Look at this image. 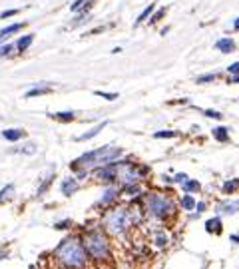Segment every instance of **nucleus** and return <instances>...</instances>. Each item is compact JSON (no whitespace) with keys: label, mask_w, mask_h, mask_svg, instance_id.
Here are the masks:
<instances>
[{"label":"nucleus","mask_w":239,"mask_h":269,"mask_svg":"<svg viewBox=\"0 0 239 269\" xmlns=\"http://www.w3.org/2000/svg\"><path fill=\"white\" fill-rule=\"evenodd\" d=\"M122 147H116L112 144L104 146V147H98V149H92V152H86L82 154L78 160L70 162V170L76 173L78 179H84L90 171H94L96 168L104 166V164H112V162H118L122 158Z\"/></svg>","instance_id":"1"},{"label":"nucleus","mask_w":239,"mask_h":269,"mask_svg":"<svg viewBox=\"0 0 239 269\" xmlns=\"http://www.w3.org/2000/svg\"><path fill=\"white\" fill-rule=\"evenodd\" d=\"M54 257L58 259L60 265H66V267H84L88 263V255L82 245V239L76 235L64 237L54 249Z\"/></svg>","instance_id":"2"},{"label":"nucleus","mask_w":239,"mask_h":269,"mask_svg":"<svg viewBox=\"0 0 239 269\" xmlns=\"http://www.w3.org/2000/svg\"><path fill=\"white\" fill-rule=\"evenodd\" d=\"M130 225H132V220L128 214V207L110 205L108 212L102 216V227H104L106 235H110V237H124L128 233Z\"/></svg>","instance_id":"3"},{"label":"nucleus","mask_w":239,"mask_h":269,"mask_svg":"<svg viewBox=\"0 0 239 269\" xmlns=\"http://www.w3.org/2000/svg\"><path fill=\"white\" fill-rule=\"evenodd\" d=\"M82 245L86 249V255L90 259L98 261V263L108 261L110 255H112L108 235H106V231H100V229H90L88 233H84L82 235Z\"/></svg>","instance_id":"4"},{"label":"nucleus","mask_w":239,"mask_h":269,"mask_svg":"<svg viewBox=\"0 0 239 269\" xmlns=\"http://www.w3.org/2000/svg\"><path fill=\"white\" fill-rule=\"evenodd\" d=\"M143 212L154 218V220H167L169 216H173L175 207L171 197L162 196V194H147L143 199Z\"/></svg>","instance_id":"5"},{"label":"nucleus","mask_w":239,"mask_h":269,"mask_svg":"<svg viewBox=\"0 0 239 269\" xmlns=\"http://www.w3.org/2000/svg\"><path fill=\"white\" fill-rule=\"evenodd\" d=\"M145 168H138L136 164L132 162H116V182L120 186H130V184H138L140 179L145 175L143 173Z\"/></svg>","instance_id":"6"},{"label":"nucleus","mask_w":239,"mask_h":269,"mask_svg":"<svg viewBox=\"0 0 239 269\" xmlns=\"http://www.w3.org/2000/svg\"><path fill=\"white\" fill-rule=\"evenodd\" d=\"M118 196H120V190L114 188V186H110V188L104 190V194H102V197L96 201V205H98V207H110V205H114V201L118 199Z\"/></svg>","instance_id":"7"},{"label":"nucleus","mask_w":239,"mask_h":269,"mask_svg":"<svg viewBox=\"0 0 239 269\" xmlns=\"http://www.w3.org/2000/svg\"><path fill=\"white\" fill-rule=\"evenodd\" d=\"M60 192H62V196H66V197H72L78 192V177H74V175L64 177L62 184H60Z\"/></svg>","instance_id":"8"},{"label":"nucleus","mask_w":239,"mask_h":269,"mask_svg":"<svg viewBox=\"0 0 239 269\" xmlns=\"http://www.w3.org/2000/svg\"><path fill=\"white\" fill-rule=\"evenodd\" d=\"M108 126V122H106V120H104V122H100L98 126H94V128H90V130H86L84 134H80V136H76L74 138V142H88V140H92V138H96L104 128Z\"/></svg>","instance_id":"9"},{"label":"nucleus","mask_w":239,"mask_h":269,"mask_svg":"<svg viewBox=\"0 0 239 269\" xmlns=\"http://www.w3.org/2000/svg\"><path fill=\"white\" fill-rule=\"evenodd\" d=\"M24 136H26V132H24L22 128H8V130H2V138H4L6 142H10V144L20 142Z\"/></svg>","instance_id":"10"},{"label":"nucleus","mask_w":239,"mask_h":269,"mask_svg":"<svg viewBox=\"0 0 239 269\" xmlns=\"http://www.w3.org/2000/svg\"><path fill=\"white\" fill-rule=\"evenodd\" d=\"M52 179H54V168H50L48 171H44V175L40 177V186H38L36 196H44V194L48 192V188H50V184H52Z\"/></svg>","instance_id":"11"},{"label":"nucleus","mask_w":239,"mask_h":269,"mask_svg":"<svg viewBox=\"0 0 239 269\" xmlns=\"http://www.w3.org/2000/svg\"><path fill=\"white\" fill-rule=\"evenodd\" d=\"M52 92V86L50 84H38L34 88H30L28 92L24 94V98H36V96H46Z\"/></svg>","instance_id":"12"},{"label":"nucleus","mask_w":239,"mask_h":269,"mask_svg":"<svg viewBox=\"0 0 239 269\" xmlns=\"http://www.w3.org/2000/svg\"><path fill=\"white\" fill-rule=\"evenodd\" d=\"M38 149V146L34 144V142H24L22 146H18V147H12L10 149V154H22V156H32L34 152Z\"/></svg>","instance_id":"13"},{"label":"nucleus","mask_w":239,"mask_h":269,"mask_svg":"<svg viewBox=\"0 0 239 269\" xmlns=\"http://www.w3.org/2000/svg\"><path fill=\"white\" fill-rule=\"evenodd\" d=\"M26 26V22H16V24H8V26H4L2 30H0V40H6L8 36H12V34H16L18 30H22Z\"/></svg>","instance_id":"14"},{"label":"nucleus","mask_w":239,"mask_h":269,"mask_svg":"<svg viewBox=\"0 0 239 269\" xmlns=\"http://www.w3.org/2000/svg\"><path fill=\"white\" fill-rule=\"evenodd\" d=\"M32 42H34V34H24L14 42V46L18 52H26L30 46H32Z\"/></svg>","instance_id":"15"},{"label":"nucleus","mask_w":239,"mask_h":269,"mask_svg":"<svg viewBox=\"0 0 239 269\" xmlns=\"http://www.w3.org/2000/svg\"><path fill=\"white\" fill-rule=\"evenodd\" d=\"M78 16L72 20V28H78V26H84L86 22H90V20H92V14H90L88 12V8H82V10H78L76 12Z\"/></svg>","instance_id":"16"},{"label":"nucleus","mask_w":239,"mask_h":269,"mask_svg":"<svg viewBox=\"0 0 239 269\" xmlns=\"http://www.w3.org/2000/svg\"><path fill=\"white\" fill-rule=\"evenodd\" d=\"M215 48H217L219 52H223V54H229V52L235 50V42H233L231 38H221V40L215 42Z\"/></svg>","instance_id":"17"},{"label":"nucleus","mask_w":239,"mask_h":269,"mask_svg":"<svg viewBox=\"0 0 239 269\" xmlns=\"http://www.w3.org/2000/svg\"><path fill=\"white\" fill-rule=\"evenodd\" d=\"M205 231H207V233H221V220H219V218L207 220V221H205Z\"/></svg>","instance_id":"18"},{"label":"nucleus","mask_w":239,"mask_h":269,"mask_svg":"<svg viewBox=\"0 0 239 269\" xmlns=\"http://www.w3.org/2000/svg\"><path fill=\"white\" fill-rule=\"evenodd\" d=\"M50 118L58 120V122H72L76 118V114L72 110H66V112H56V114H50Z\"/></svg>","instance_id":"19"},{"label":"nucleus","mask_w":239,"mask_h":269,"mask_svg":"<svg viewBox=\"0 0 239 269\" xmlns=\"http://www.w3.org/2000/svg\"><path fill=\"white\" fill-rule=\"evenodd\" d=\"M16 52L14 42H0V58H10Z\"/></svg>","instance_id":"20"},{"label":"nucleus","mask_w":239,"mask_h":269,"mask_svg":"<svg viewBox=\"0 0 239 269\" xmlns=\"http://www.w3.org/2000/svg\"><path fill=\"white\" fill-rule=\"evenodd\" d=\"M154 10H156V4H154V2H152V4H149V6H145V8L142 10V14H140V16L136 18V22H134V26H140V24H142L143 20H147L149 16H152V14H154Z\"/></svg>","instance_id":"21"},{"label":"nucleus","mask_w":239,"mask_h":269,"mask_svg":"<svg viewBox=\"0 0 239 269\" xmlns=\"http://www.w3.org/2000/svg\"><path fill=\"white\" fill-rule=\"evenodd\" d=\"M152 237H154V244H156L158 247H166V245L169 244V235H167L166 231H156Z\"/></svg>","instance_id":"22"},{"label":"nucleus","mask_w":239,"mask_h":269,"mask_svg":"<svg viewBox=\"0 0 239 269\" xmlns=\"http://www.w3.org/2000/svg\"><path fill=\"white\" fill-rule=\"evenodd\" d=\"M214 138L217 140V142H227L229 140V132H227V128L225 126H217V128H214Z\"/></svg>","instance_id":"23"},{"label":"nucleus","mask_w":239,"mask_h":269,"mask_svg":"<svg viewBox=\"0 0 239 269\" xmlns=\"http://www.w3.org/2000/svg\"><path fill=\"white\" fill-rule=\"evenodd\" d=\"M239 209V201L237 203H219L217 205V214H235Z\"/></svg>","instance_id":"24"},{"label":"nucleus","mask_w":239,"mask_h":269,"mask_svg":"<svg viewBox=\"0 0 239 269\" xmlns=\"http://www.w3.org/2000/svg\"><path fill=\"white\" fill-rule=\"evenodd\" d=\"M12 196H14V184H8V186H4L2 190H0V203L8 201Z\"/></svg>","instance_id":"25"},{"label":"nucleus","mask_w":239,"mask_h":269,"mask_svg":"<svg viewBox=\"0 0 239 269\" xmlns=\"http://www.w3.org/2000/svg\"><path fill=\"white\" fill-rule=\"evenodd\" d=\"M184 190L188 192V194H193V192H199L201 190V186H199V182H195V179H186L184 182Z\"/></svg>","instance_id":"26"},{"label":"nucleus","mask_w":239,"mask_h":269,"mask_svg":"<svg viewBox=\"0 0 239 269\" xmlns=\"http://www.w3.org/2000/svg\"><path fill=\"white\" fill-rule=\"evenodd\" d=\"M237 188H239V179L225 182V184H223V194H233V192H237Z\"/></svg>","instance_id":"27"},{"label":"nucleus","mask_w":239,"mask_h":269,"mask_svg":"<svg viewBox=\"0 0 239 269\" xmlns=\"http://www.w3.org/2000/svg\"><path fill=\"white\" fill-rule=\"evenodd\" d=\"M96 96H100V98H104V100H110V102H114V100H118V92H102V90H96L94 92Z\"/></svg>","instance_id":"28"},{"label":"nucleus","mask_w":239,"mask_h":269,"mask_svg":"<svg viewBox=\"0 0 239 269\" xmlns=\"http://www.w3.org/2000/svg\"><path fill=\"white\" fill-rule=\"evenodd\" d=\"M175 136H177V132H173V130H162V132L154 134L156 140H166V138H175Z\"/></svg>","instance_id":"29"},{"label":"nucleus","mask_w":239,"mask_h":269,"mask_svg":"<svg viewBox=\"0 0 239 269\" xmlns=\"http://www.w3.org/2000/svg\"><path fill=\"white\" fill-rule=\"evenodd\" d=\"M182 207H184V209H193V207H195V199H193L190 194H186V196L182 197Z\"/></svg>","instance_id":"30"},{"label":"nucleus","mask_w":239,"mask_h":269,"mask_svg":"<svg viewBox=\"0 0 239 269\" xmlns=\"http://www.w3.org/2000/svg\"><path fill=\"white\" fill-rule=\"evenodd\" d=\"M86 4H88V0H74V2L70 4V12H74V14H76L78 10H82V8H88Z\"/></svg>","instance_id":"31"},{"label":"nucleus","mask_w":239,"mask_h":269,"mask_svg":"<svg viewBox=\"0 0 239 269\" xmlns=\"http://www.w3.org/2000/svg\"><path fill=\"white\" fill-rule=\"evenodd\" d=\"M70 227H72V220H60V221L54 223V229H58V231H64V229H70Z\"/></svg>","instance_id":"32"},{"label":"nucleus","mask_w":239,"mask_h":269,"mask_svg":"<svg viewBox=\"0 0 239 269\" xmlns=\"http://www.w3.org/2000/svg\"><path fill=\"white\" fill-rule=\"evenodd\" d=\"M154 12H156V10H154ZM164 14H166V8H160L152 18H149V24H158V22L164 18Z\"/></svg>","instance_id":"33"},{"label":"nucleus","mask_w":239,"mask_h":269,"mask_svg":"<svg viewBox=\"0 0 239 269\" xmlns=\"http://www.w3.org/2000/svg\"><path fill=\"white\" fill-rule=\"evenodd\" d=\"M18 14V8H10V10H4V12H0V20H8L12 16Z\"/></svg>","instance_id":"34"},{"label":"nucleus","mask_w":239,"mask_h":269,"mask_svg":"<svg viewBox=\"0 0 239 269\" xmlns=\"http://www.w3.org/2000/svg\"><path fill=\"white\" fill-rule=\"evenodd\" d=\"M215 78H217V74H205V76H199L197 82H199V84H205V82H214Z\"/></svg>","instance_id":"35"},{"label":"nucleus","mask_w":239,"mask_h":269,"mask_svg":"<svg viewBox=\"0 0 239 269\" xmlns=\"http://www.w3.org/2000/svg\"><path fill=\"white\" fill-rule=\"evenodd\" d=\"M203 114H205L207 118H215V120H219V118H221V114H219V112H215V110H205Z\"/></svg>","instance_id":"36"},{"label":"nucleus","mask_w":239,"mask_h":269,"mask_svg":"<svg viewBox=\"0 0 239 269\" xmlns=\"http://www.w3.org/2000/svg\"><path fill=\"white\" fill-rule=\"evenodd\" d=\"M186 179H188V173H177L175 175V182H179V184H184Z\"/></svg>","instance_id":"37"},{"label":"nucleus","mask_w":239,"mask_h":269,"mask_svg":"<svg viewBox=\"0 0 239 269\" xmlns=\"http://www.w3.org/2000/svg\"><path fill=\"white\" fill-rule=\"evenodd\" d=\"M229 74H239V62H235V64L229 66Z\"/></svg>","instance_id":"38"},{"label":"nucleus","mask_w":239,"mask_h":269,"mask_svg":"<svg viewBox=\"0 0 239 269\" xmlns=\"http://www.w3.org/2000/svg\"><path fill=\"white\" fill-rule=\"evenodd\" d=\"M195 209H197V214H203V212H205V203H203V201L195 203Z\"/></svg>","instance_id":"39"},{"label":"nucleus","mask_w":239,"mask_h":269,"mask_svg":"<svg viewBox=\"0 0 239 269\" xmlns=\"http://www.w3.org/2000/svg\"><path fill=\"white\" fill-rule=\"evenodd\" d=\"M231 242H233V244H239V233H233V235H231Z\"/></svg>","instance_id":"40"},{"label":"nucleus","mask_w":239,"mask_h":269,"mask_svg":"<svg viewBox=\"0 0 239 269\" xmlns=\"http://www.w3.org/2000/svg\"><path fill=\"white\" fill-rule=\"evenodd\" d=\"M229 82H233V84H239V74H235L233 78H229Z\"/></svg>","instance_id":"41"},{"label":"nucleus","mask_w":239,"mask_h":269,"mask_svg":"<svg viewBox=\"0 0 239 269\" xmlns=\"http://www.w3.org/2000/svg\"><path fill=\"white\" fill-rule=\"evenodd\" d=\"M233 28H235V30H239V18H237V20L233 22Z\"/></svg>","instance_id":"42"}]
</instances>
